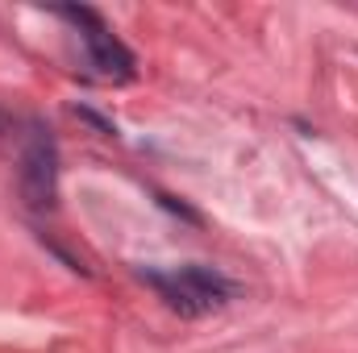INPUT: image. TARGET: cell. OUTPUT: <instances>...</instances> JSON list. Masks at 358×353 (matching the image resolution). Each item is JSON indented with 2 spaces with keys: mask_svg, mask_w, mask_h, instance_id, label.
<instances>
[{
  "mask_svg": "<svg viewBox=\"0 0 358 353\" xmlns=\"http://www.w3.org/2000/svg\"><path fill=\"white\" fill-rule=\"evenodd\" d=\"M55 187H59V150L50 142V133L34 129L21 154V195L29 208H50L55 204Z\"/></svg>",
  "mask_w": 358,
  "mask_h": 353,
  "instance_id": "6da1fadb",
  "label": "cell"
},
{
  "mask_svg": "<svg viewBox=\"0 0 358 353\" xmlns=\"http://www.w3.org/2000/svg\"><path fill=\"white\" fill-rule=\"evenodd\" d=\"M84 42H88L92 63H96V67H100L104 75H117V80H129V75H134V54L125 50V42H117V38H113V33L104 29V21L88 25Z\"/></svg>",
  "mask_w": 358,
  "mask_h": 353,
  "instance_id": "7a4b0ae2",
  "label": "cell"
},
{
  "mask_svg": "<svg viewBox=\"0 0 358 353\" xmlns=\"http://www.w3.org/2000/svg\"><path fill=\"white\" fill-rule=\"evenodd\" d=\"M176 278L183 283V291L192 295V303H196L200 312L221 308V303L234 295V283H229V278H221V274H217V270H208V266H183V270H176Z\"/></svg>",
  "mask_w": 358,
  "mask_h": 353,
  "instance_id": "3957f363",
  "label": "cell"
},
{
  "mask_svg": "<svg viewBox=\"0 0 358 353\" xmlns=\"http://www.w3.org/2000/svg\"><path fill=\"white\" fill-rule=\"evenodd\" d=\"M163 299H167V308H176L179 316H200V308L192 303V295L183 291V283H179L176 274H159V270H138Z\"/></svg>",
  "mask_w": 358,
  "mask_h": 353,
  "instance_id": "277c9868",
  "label": "cell"
},
{
  "mask_svg": "<svg viewBox=\"0 0 358 353\" xmlns=\"http://www.w3.org/2000/svg\"><path fill=\"white\" fill-rule=\"evenodd\" d=\"M159 204H163L167 212H176L179 220H187V225H200V212H196V208H187V204H183V200H176V195L159 191Z\"/></svg>",
  "mask_w": 358,
  "mask_h": 353,
  "instance_id": "5b68a950",
  "label": "cell"
},
{
  "mask_svg": "<svg viewBox=\"0 0 358 353\" xmlns=\"http://www.w3.org/2000/svg\"><path fill=\"white\" fill-rule=\"evenodd\" d=\"M76 117H80V121H88L92 129H96V133H104V137H113V133H117V125H113L108 117L92 112V108H84V104H76Z\"/></svg>",
  "mask_w": 358,
  "mask_h": 353,
  "instance_id": "8992f818",
  "label": "cell"
},
{
  "mask_svg": "<svg viewBox=\"0 0 358 353\" xmlns=\"http://www.w3.org/2000/svg\"><path fill=\"white\" fill-rule=\"evenodd\" d=\"M42 246H46V250H50V254H59V258H63V262H67V270H76V274H92L88 266L80 262V258H76V254H67V250H63V246H59V241H50V237H46V233H42Z\"/></svg>",
  "mask_w": 358,
  "mask_h": 353,
  "instance_id": "52a82bcc",
  "label": "cell"
}]
</instances>
